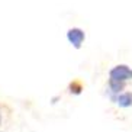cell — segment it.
<instances>
[{"mask_svg": "<svg viewBox=\"0 0 132 132\" xmlns=\"http://www.w3.org/2000/svg\"><path fill=\"white\" fill-rule=\"evenodd\" d=\"M67 39H68V42L76 50H80L81 48V44L84 42V39H86V34L80 28H71L70 31L67 32Z\"/></svg>", "mask_w": 132, "mask_h": 132, "instance_id": "obj_2", "label": "cell"}, {"mask_svg": "<svg viewBox=\"0 0 132 132\" xmlns=\"http://www.w3.org/2000/svg\"><path fill=\"white\" fill-rule=\"evenodd\" d=\"M81 90H83V84L80 81H77V80H76V81H73L70 84V92H71V93L80 94V93H81Z\"/></svg>", "mask_w": 132, "mask_h": 132, "instance_id": "obj_6", "label": "cell"}, {"mask_svg": "<svg viewBox=\"0 0 132 132\" xmlns=\"http://www.w3.org/2000/svg\"><path fill=\"white\" fill-rule=\"evenodd\" d=\"M112 102L116 103V105L122 109L132 108V92H122L120 94L113 97Z\"/></svg>", "mask_w": 132, "mask_h": 132, "instance_id": "obj_3", "label": "cell"}, {"mask_svg": "<svg viewBox=\"0 0 132 132\" xmlns=\"http://www.w3.org/2000/svg\"><path fill=\"white\" fill-rule=\"evenodd\" d=\"M109 80L119 83H128L132 80V68L126 64H118L109 71Z\"/></svg>", "mask_w": 132, "mask_h": 132, "instance_id": "obj_1", "label": "cell"}, {"mask_svg": "<svg viewBox=\"0 0 132 132\" xmlns=\"http://www.w3.org/2000/svg\"><path fill=\"white\" fill-rule=\"evenodd\" d=\"M10 115V109L7 106L0 102V129L3 128V125L6 123V116Z\"/></svg>", "mask_w": 132, "mask_h": 132, "instance_id": "obj_5", "label": "cell"}, {"mask_svg": "<svg viewBox=\"0 0 132 132\" xmlns=\"http://www.w3.org/2000/svg\"><path fill=\"white\" fill-rule=\"evenodd\" d=\"M108 89H109V93H110V99H113L115 96L120 94L125 89H126V83H119V81H112V80H109Z\"/></svg>", "mask_w": 132, "mask_h": 132, "instance_id": "obj_4", "label": "cell"}]
</instances>
